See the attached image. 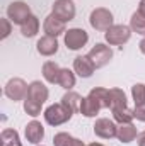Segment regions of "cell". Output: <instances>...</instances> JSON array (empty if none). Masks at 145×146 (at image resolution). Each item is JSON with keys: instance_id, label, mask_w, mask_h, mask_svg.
Masks as SVG:
<instances>
[{"instance_id": "cell-19", "label": "cell", "mask_w": 145, "mask_h": 146, "mask_svg": "<svg viewBox=\"0 0 145 146\" xmlns=\"http://www.w3.org/2000/svg\"><path fill=\"white\" fill-rule=\"evenodd\" d=\"M39 31V19L36 15H29V19L21 26V34L24 37H34Z\"/></svg>"}, {"instance_id": "cell-35", "label": "cell", "mask_w": 145, "mask_h": 146, "mask_svg": "<svg viewBox=\"0 0 145 146\" xmlns=\"http://www.w3.org/2000/svg\"><path fill=\"white\" fill-rule=\"evenodd\" d=\"M41 146H43V145H41Z\"/></svg>"}, {"instance_id": "cell-13", "label": "cell", "mask_w": 145, "mask_h": 146, "mask_svg": "<svg viewBox=\"0 0 145 146\" xmlns=\"http://www.w3.org/2000/svg\"><path fill=\"white\" fill-rule=\"evenodd\" d=\"M36 49L41 56H53V54L58 51V41H56V37L46 36V34H44L43 37L38 39Z\"/></svg>"}, {"instance_id": "cell-18", "label": "cell", "mask_w": 145, "mask_h": 146, "mask_svg": "<svg viewBox=\"0 0 145 146\" xmlns=\"http://www.w3.org/2000/svg\"><path fill=\"white\" fill-rule=\"evenodd\" d=\"M62 68L55 63V61H46L43 65V76L48 83H58V76H60Z\"/></svg>"}, {"instance_id": "cell-27", "label": "cell", "mask_w": 145, "mask_h": 146, "mask_svg": "<svg viewBox=\"0 0 145 146\" xmlns=\"http://www.w3.org/2000/svg\"><path fill=\"white\" fill-rule=\"evenodd\" d=\"M41 106L43 104H38L34 100H31V99H24V110L31 117H36V115L41 114Z\"/></svg>"}, {"instance_id": "cell-33", "label": "cell", "mask_w": 145, "mask_h": 146, "mask_svg": "<svg viewBox=\"0 0 145 146\" xmlns=\"http://www.w3.org/2000/svg\"><path fill=\"white\" fill-rule=\"evenodd\" d=\"M138 48H140V51H142V54H145V37L140 41V44H138Z\"/></svg>"}, {"instance_id": "cell-8", "label": "cell", "mask_w": 145, "mask_h": 146, "mask_svg": "<svg viewBox=\"0 0 145 146\" xmlns=\"http://www.w3.org/2000/svg\"><path fill=\"white\" fill-rule=\"evenodd\" d=\"M51 14L62 19L63 22H68L75 17V3L72 0H55L51 7Z\"/></svg>"}, {"instance_id": "cell-22", "label": "cell", "mask_w": 145, "mask_h": 146, "mask_svg": "<svg viewBox=\"0 0 145 146\" xmlns=\"http://www.w3.org/2000/svg\"><path fill=\"white\" fill-rule=\"evenodd\" d=\"M99 110H101V107H99L89 95L82 99V104H80V114H82V115H85V117H96Z\"/></svg>"}, {"instance_id": "cell-25", "label": "cell", "mask_w": 145, "mask_h": 146, "mask_svg": "<svg viewBox=\"0 0 145 146\" xmlns=\"http://www.w3.org/2000/svg\"><path fill=\"white\" fill-rule=\"evenodd\" d=\"M130 29L133 33H137V34L145 36V17L144 15H140L138 12H135L132 15V19H130Z\"/></svg>"}, {"instance_id": "cell-12", "label": "cell", "mask_w": 145, "mask_h": 146, "mask_svg": "<svg viewBox=\"0 0 145 146\" xmlns=\"http://www.w3.org/2000/svg\"><path fill=\"white\" fill-rule=\"evenodd\" d=\"M96 70L94 63L91 61V58L85 54V56H77L73 60V72L77 73L80 78H89L92 76V73Z\"/></svg>"}, {"instance_id": "cell-7", "label": "cell", "mask_w": 145, "mask_h": 146, "mask_svg": "<svg viewBox=\"0 0 145 146\" xmlns=\"http://www.w3.org/2000/svg\"><path fill=\"white\" fill-rule=\"evenodd\" d=\"M63 36H65L63 37V39H65V46H67L68 49H72V51H77V49L84 48V46L87 44V41H89V34H87L84 29H80V27H72V29H68Z\"/></svg>"}, {"instance_id": "cell-9", "label": "cell", "mask_w": 145, "mask_h": 146, "mask_svg": "<svg viewBox=\"0 0 145 146\" xmlns=\"http://www.w3.org/2000/svg\"><path fill=\"white\" fill-rule=\"evenodd\" d=\"M116 131H118V126H116L113 121L106 119V117L97 119L96 124H94V134L99 136V138H103V139H111V138H114V136H116Z\"/></svg>"}, {"instance_id": "cell-10", "label": "cell", "mask_w": 145, "mask_h": 146, "mask_svg": "<svg viewBox=\"0 0 145 146\" xmlns=\"http://www.w3.org/2000/svg\"><path fill=\"white\" fill-rule=\"evenodd\" d=\"M43 29H44L46 36H53V37H58L60 34H65V33H67L65 22H63L62 19H58L56 15H53V14H50V15L44 19Z\"/></svg>"}, {"instance_id": "cell-14", "label": "cell", "mask_w": 145, "mask_h": 146, "mask_svg": "<svg viewBox=\"0 0 145 146\" xmlns=\"http://www.w3.org/2000/svg\"><path fill=\"white\" fill-rule=\"evenodd\" d=\"M24 134H26V139H28L29 143L38 145V143H41V139L44 138V127H43L41 122L31 121V122H28V126H26V129H24Z\"/></svg>"}, {"instance_id": "cell-23", "label": "cell", "mask_w": 145, "mask_h": 146, "mask_svg": "<svg viewBox=\"0 0 145 146\" xmlns=\"http://www.w3.org/2000/svg\"><path fill=\"white\" fill-rule=\"evenodd\" d=\"M113 117L118 124H126V122H132L135 119V112L128 107H119V109H113Z\"/></svg>"}, {"instance_id": "cell-28", "label": "cell", "mask_w": 145, "mask_h": 146, "mask_svg": "<svg viewBox=\"0 0 145 146\" xmlns=\"http://www.w3.org/2000/svg\"><path fill=\"white\" fill-rule=\"evenodd\" d=\"M73 141H75V138L70 136L68 133H58L53 138V145L55 146H72Z\"/></svg>"}, {"instance_id": "cell-11", "label": "cell", "mask_w": 145, "mask_h": 146, "mask_svg": "<svg viewBox=\"0 0 145 146\" xmlns=\"http://www.w3.org/2000/svg\"><path fill=\"white\" fill-rule=\"evenodd\" d=\"M48 95H50L48 87H46L44 83H41L39 80H34V82L29 83L28 97H26V99H31V100H34L38 104H44V102L48 100Z\"/></svg>"}, {"instance_id": "cell-15", "label": "cell", "mask_w": 145, "mask_h": 146, "mask_svg": "<svg viewBox=\"0 0 145 146\" xmlns=\"http://www.w3.org/2000/svg\"><path fill=\"white\" fill-rule=\"evenodd\" d=\"M89 97L101 107V109H109L111 107V102H109V90L108 88H103V87H94L91 92H89Z\"/></svg>"}, {"instance_id": "cell-1", "label": "cell", "mask_w": 145, "mask_h": 146, "mask_svg": "<svg viewBox=\"0 0 145 146\" xmlns=\"http://www.w3.org/2000/svg\"><path fill=\"white\" fill-rule=\"evenodd\" d=\"M73 115V112L70 109H67L62 102L60 104H51L48 109L44 110V121L50 124V126H60V124H65L67 121H70Z\"/></svg>"}, {"instance_id": "cell-2", "label": "cell", "mask_w": 145, "mask_h": 146, "mask_svg": "<svg viewBox=\"0 0 145 146\" xmlns=\"http://www.w3.org/2000/svg\"><path fill=\"white\" fill-rule=\"evenodd\" d=\"M31 14V7L22 2V0H15L12 2L9 7H7V19L12 22V24H17V26H22L28 19H29Z\"/></svg>"}, {"instance_id": "cell-32", "label": "cell", "mask_w": 145, "mask_h": 146, "mask_svg": "<svg viewBox=\"0 0 145 146\" xmlns=\"http://www.w3.org/2000/svg\"><path fill=\"white\" fill-rule=\"evenodd\" d=\"M137 12L145 17V0H140V3H138V10H137Z\"/></svg>"}, {"instance_id": "cell-30", "label": "cell", "mask_w": 145, "mask_h": 146, "mask_svg": "<svg viewBox=\"0 0 145 146\" xmlns=\"http://www.w3.org/2000/svg\"><path fill=\"white\" fill-rule=\"evenodd\" d=\"M133 112H135V119H137V121L145 122V104L144 106H135Z\"/></svg>"}, {"instance_id": "cell-26", "label": "cell", "mask_w": 145, "mask_h": 146, "mask_svg": "<svg viewBox=\"0 0 145 146\" xmlns=\"http://www.w3.org/2000/svg\"><path fill=\"white\" fill-rule=\"evenodd\" d=\"M132 97L135 106H144L145 104V85L144 83H135L132 87Z\"/></svg>"}, {"instance_id": "cell-34", "label": "cell", "mask_w": 145, "mask_h": 146, "mask_svg": "<svg viewBox=\"0 0 145 146\" xmlns=\"http://www.w3.org/2000/svg\"><path fill=\"white\" fill-rule=\"evenodd\" d=\"M87 146H103L101 143H91V145H87Z\"/></svg>"}, {"instance_id": "cell-29", "label": "cell", "mask_w": 145, "mask_h": 146, "mask_svg": "<svg viewBox=\"0 0 145 146\" xmlns=\"http://www.w3.org/2000/svg\"><path fill=\"white\" fill-rule=\"evenodd\" d=\"M0 22H2V39H7L9 34H10V31H12V26H10L12 22L9 19H2Z\"/></svg>"}, {"instance_id": "cell-17", "label": "cell", "mask_w": 145, "mask_h": 146, "mask_svg": "<svg viewBox=\"0 0 145 146\" xmlns=\"http://www.w3.org/2000/svg\"><path fill=\"white\" fill-rule=\"evenodd\" d=\"M82 99H84V97H80L77 92L68 90V92L62 97V104H63L67 109H70L73 114H75V112H80V104H82Z\"/></svg>"}, {"instance_id": "cell-21", "label": "cell", "mask_w": 145, "mask_h": 146, "mask_svg": "<svg viewBox=\"0 0 145 146\" xmlns=\"http://www.w3.org/2000/svg\"><path fill=\"white\" fill-rule=\"evenodd\" d=\"M0 141H2V146H22L21 138H19V133L15 129H9V127L2 131Z\"/></svg>"}, {"instance_id": "cell-31", "label": "cell", "mask_w": 145, "mask_h": 146, "mask_svg": "<svg viewBox=\"0 0 145 146\" xmlns=\"http://www.w3.org/2000/svg\"><path fill=\"white\" fill-rule=\"evenodd\" d=\"M137 143H138V146H145V131H142L137 136Z\"/></svg>"}, {"instance_id": "cell-20", "label": "cell", "mask_w": 145, "mask_h": 146, "mask_svg": "<svg viewBox=\"0 0 145 146\" xmlns=\"http://www.w3.org/2000/svg\"><path fill=\"white\" fill-rule=\"evenodd\" d=\"M109 102H111V110L126 107V94L121 88H109Z\"/></svg>"}, {"instance_id": "cell-3", "label": "cell", "mask_w": 145, "mask_h": 146, "mask_svg": "<svg viewBox=\"0 0 145 146\" xmlns=\"http://www.w3.org/2000/svg\"><path fill=\"white\" fill-rule=\"evenodd\" d=\"M132 33L133 31L128 26H125V24H114V26H111L108 31L104 33V39L111 46H121V44H125V42L130 41Z\"/></svg>"}, {"instance_id": "cell-24", "label": "cell", "mask_w": 145, "mask_h": 146, "mask_svg": "<svg viewBox=\"0 0 145 146\" xmlns=\"http://www.w3.org/2000/svg\"><path fill=\"white\" fill-rule=\"evenodd\" d=\"M58 85L65 90H72L75 87V73L70 72L68 68H62L60 76H58Z\"/></svg>"}, {"instance_id": "cell-6", "label": "cell", "mask_w": 145, "mask_h": 146, "mask_svg": "<svg viewBox=\"0 0 145 146\" xmlns=\"http://www.w3.org/2000/svg\"><path fill=\"white\" fill-rule=\"evenodd\" d=\"M87 56L91 58V61L94 63L96 68H103V66H106L109 61H111V58H113V51H111L109 46L103 44V42H97L96 46H92V49L89 51Z\"/></svg>"}, {"instance_id": "cell-5", "label": "cell", "mask_w": 145, "mask_h": 146, "mask_svg": "<svg viewBox=\"0 0 145 146\" xmlns=\"http://www.w3.org/2000/svg\"><path fill=\"white\" fill-rule=\"evenodd\" d=\"M28 88H29V85L22 78H10L5 83L3 94H5L7 99H10L14 102H19V100H24L28 97Z\"/></svg>"}, {"instance_id": "cell-16", "label": "cell", "mask_w": 145, "mask_h": 146, "mask_svg": "<svg viewBox=\"0 0 145 146\" xmlns=\"http://www.w3.org/2000/svg\"><path fill=\"white\" fill-rule=\"evenodd\" d=\"M137 136H138L137 127H135L132 122H126V124H119V126H118L116 138H118L121 143H132Z\"/></svg>"}, {"instance_id": "cell-4", "label": "cell", "mask_w": 145, "mask_h": 146, "mask_svg": "<svg viewBox=\"0 0 145 146\" xmlns=\"http://www.w3.org/2000/svg\"><path fill=\"white\" fill-rule=\"evenodd\" d=\"M89 22H91L92 29H96V31H104V33L108 31L111 26H114V24H113V14H111V10L104 9V7L94 9V10L91 12V15H89Z\"/></svg>"}]
</instances>
